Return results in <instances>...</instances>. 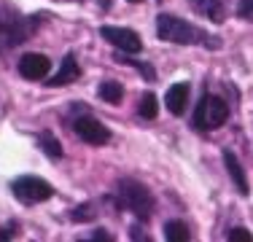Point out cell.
<instances>
[{"instance_id":"obj_6","label":"cell","mask_w":253,"mask_h":242,"mask_svg":"<svg viewBox=\"0 0 253 242\" xmlns=\"http://www.w3.org/2000/svg\"><path fill=\"white\" fill-rule=\"evenodd\" d=\"M73 132L89 145H105L111 140V129L105 124H100L94 116H89V111H84L81 116L73 119Z\"/></svg>"},{"instance_id":"obj_17","label":"cell","mask_w":253,"mask_h":242,"mask_svg":"<svg viewBox=\"0 0 253 242\" xmlns=\"http://www.w3.org/2000/svg\"><path fill=\"white\" fill-rule=\"evenodd\" d=\"M156 113H159V105H156V97L151 92H146L140 97V108H137V116L140 119H146V121H151L156 119Z\"/></svg>"},{"instance_id":"obj_14","label":"cell","mask_w":253,"mask_h":242,"mask_svg":"<svg viewBox=\"0 0 253 242\" xmlns=\"http://www.w3.org/2000/svg\"><path fill=\"white\" fill-rule=\"evenodd\" d=\"M97 94H100V100L111 102V105H119L122 97H124V86L119 81H102L100 89H97Z\"/></svg>"},{"instance_id":"obj_3","label":"cell","mask_w":253,"mask_h":242,"mask_svg":"<svg viewBox=\"0 0 253 242\" xmlns=\"http://www.w3.org/2000/svg\"><path fill=\"white\" fill-rule=\"evenodd\" d=\"M38 22L41 16H22L11 8H3L0 11V51H11L14 46L30 40Z\"/></svg>"},{"instance_id":"obj_12","label":"cell","mask_w":253,"mask_h":242,"mask_svg":"<svg viewBox=\"0 0 253 242\" xmlns=\"http://www.w3.org/2000/svg\"><path fill=\"white\" fill-rule=\"evenodd\" d=\"M191 8L197 14H202L210 22H224V3L221 0H189Z\"/></svg>"},{"instance_id":"obj_2","label":"cell","mask_w":253,"mask_h":242,"mask_svg":"<svg viewBox=\"0 0 253 242\" xmlns=\"http://www.w3.org/2000/svg\"><path fill=\"white\" fill-rule=\"evenodd\" d=\"M116 204L122 210H129L137 221H148L154 215V197L140 180L135 178H122L116 183Z\"/></svg>"},{"instance_id":"obj_15","label":"cell","mask_w":253,"mask_h":242,"mask_svg":"<svg viewBox=\"0 0 253 242\" xmlns=\"http://www.w3.org/2000/svg\"><path fill=\"white\" fill-rule=\"evenodd\" d=\"M113 59H116V62H122V65H132V68H137V70H140V76L146 78V81H156V70H154L148 62H137V59H132V54L122 51V54H116Z\"/></svg>"},{"instance_id":"obj_18","label":"cell","mask_w":253,"mask_h":242,"mask_svg":"<svg viewBox=\"0 0 253 242\" xmlns=\"http://www.w3.org/2000/svg\"><path fill=\"white\" fill-rule=\"evenodd\" d=\"M70 218H73V221H94V218H97V210H94V204H78V207L73 210V213H70Z\"/></svg>"},{"instance_id":"obj_24","label":"cell","mask_w":253,"mask_h":242,"mask_svg":"<svg viewBox=\"0 0 253 242\" xmlns=\"http://www.w3.org/2000/svg\"><path fill=\"white\" fill-rule=\"evenodd\" d=\"M129 3H143V0H129Z\"/></svg>"},{"instance_id":"obj_11","label":"cell","mask_w":253,"mask_h":242,"mask_svg":"<svg viewBox=\"0 0 253 242\" xmlns=\"http://www.w3.org/2000/svg\"><path fill=\"white\" fill-rule=\"evenodd\" d=\"M78 76H81V68H78V62H76V54H68V57L62 59L59 73L51 78V81H46V83H49V86H68V83L78 81Z\"/></svg>"},{"instance_id":"obj_7","label":"cell","mask_w":253,"mask_h":242,"mask_svg":"<svg viewBox=\"0 0 253 242\" xmlns=\"http://www.w3.org/2000/svg\"><path fill=\"white\" fill-rule=\"evenodd\" d=\"M100 35L108 40L111 46H116L119 51L126 54H140L143 51V40L135 30H126V27H113V24H102Z\"/></svg>"},{"instance_id":"obj_16","label":"cell","mask_w":253,"mask_h":242,"mask_svg":"<svg viewBox=\"0 0 253 242\" xmlns=\"http://www.w3.org/2000/svg\"><path fill=\"white\" fill-rule=\"evenodd\" d=\"M38 145H41V151H43L49 159H59V156H62V145H59V140L51 135V132H41Z\"/></svg>"},{"instance_id":"obj_4","label":"cell","mask_w":253,"mask_h":242,"mask_svg":"<svg viewBox=\"0 0 253 242\" xmlns=\"http://www.w3.org/2000/svg\"><path fill=\"white\" fill-rule=\"evenodd\" d=\"M229 119V105L221 97L215 94H202V100L197 102V111H194V119L191 124L197 126L200 132H210V129H218L224 126Z\"/></svg>"},{"instance_id":"obj_8","label":"cell","mask_w":253,"mask_h":242,"mask_svg":"<svg viewBox=\"0 0 253 242\" xmlns=\"http://www.w3.org/2000/svg\"><path fill=\"white\" fill-rule=\"evenodd\" d=\"M51 70V59L46 54H25L19 59V76L27 78V81H43Z\"/></svg>"},{"instance_id":"obj_21","label":"cell","mask_w":253,"mask_h":242,"mask_svg":"<svg viewBox=\"0 0 253 242\" xmlns=\"http://www.w3.org/2000/svg\"><path fill=\"white\" fill-rule=\"evenodd\" d=\"M16 237V223H11L8 229H3L0 226V242H5V240H14Z\"/></svg>"},{"instance_id":"obj_1","label":"cell","mask_w":253,"mask_h":242,"mask_svg":"<svg viewBox=\"0 0 253 242\" xmlns=\"http://www.w3.org/2000/svg\"><path fill=\"white\" fill-rule=\"evenodd\" d=\"M156 35H159L162 40H167V43H178V46L221 48V40H215L208 30L180 19V16H172V14H159L156 16Z\"/></svg>"},{"instance_id":"obj_9","label":"cell","mask_w":253,"mask_h":242,"mask_svg":"<svg viewBox=\"0 0 253 242\" xmlns=\"http://www.w3.org/2000/svg\"><path fill=\"white\" fill-rule=\"evenodd\" d=\"M224 167H226V172H229V178H232L237 194L240 197H248L251 186H248V178H245V169L240 164V159L234 156V151H224Z\"/></svg>"},{"instance_id":"obj_10","label":"cell","mask_w":253,"mask_h":242,"mask_svg":"<svg viewBox=\"0 0 253 242\" xmlns=\"http://www.w3.org/2000/svg\"><path fill=\"white\" fill-rule=\"evenodd\" d=\"M165 105L172 116H183L186 113V105H189V83L180 81V83H172L165 94Z\"/></svg>"},{"instance_id":"obj_20","label":"cell","mask_w":253,"mask_h":242,"mask_svg":"<svg viewBox=\"0 0 253 242\" xmlns=\"http://www.w3.org/2000/svg\"><path fill=\"white\" fill-rule=\"evenodd\" d=\"M237 14L243 19H253V0H240L237 3Z\"/></svg>"},{"instance_id":"obj_23","label":"cell","mask_w":253,"mask_h":242,"mask_svg":"<svg viewBox=\"0 0 253 242\" xmlns=\"http://www.w3.org/2000/svg\"><path fill=\"white\" fill-rule=\"evenodd\" d=\"M97 3H100V8H102V11L111 8V0H97Z\"/></svg>"},{"instance_id":"obj_19","label":"cell","mask_w":253,"mask_h":242,"mask_svg":"<svg viewBox=\"0 0 253 242\" xmlns=\"http://www.w3.org/2000/svg\"><path fill=\"white\" fill-rule=\"evenodd\" d=\"M226 237H229V242H253V234L248 229H232Z\"/></svg>"},{"instance_id":"obj_5","label":"cell","mask_w":253,"mask_h":242,"mask_svg":"<svg viewBox=\"0 0 253 242\" xmlns=\"http://www.w3.org/2000/svg\"><path fill=\"white\" fill-rule=\"evenodd\" d=\"M11 191L25 204H38V202H46V199L54 197V186L49 180L38 178V175H22V178H16L11 183Z\"/></svg>"},{"instance_id":"obj_13","label":"cell","mask_w":253,"mask_h":242,"mask_svg":"<svg viewBox=\"0 0 253 242\" xmlns=\"http://www.w3.org/2000/svg\"><path fill=\"white\" fill-rule=\"evenodd\" d=\"M165 240L167 242H189L191 232L183 221H167L165 223Z\"/></svg>"},{"instance_id":"obj_22","label":"cell","mask_w":253,"mask_h":242,"mask_svg":"<svg viewBox=\"0 0 253 242\" xmlns=\"http://www.w3.org/2000/svg\"><path fill=\"white\" fill-rule=\"evenodd\" d=\"M92 240H94V242H102V240H105V242H111L113 237H111V234H105V232H97V234H94Z\"/></svg>"}]
</instances>
